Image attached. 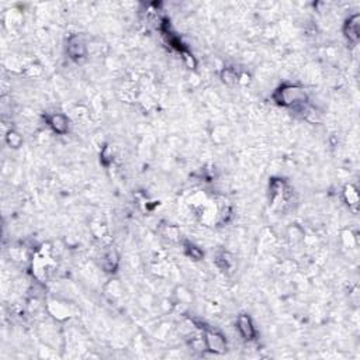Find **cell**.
Segmentation results:
<instances>
[{"instance_id":"obj_2","label":"cell","mask_w":360,"mask_h":360,"mask_svg":"<svg viewBox=\"0 0 360 360\" xmlns=\"http://www.w3.org/2000/svg\"><path fill=\"white\" fill-rule=\"evenodd\" d=\"M207 348L212 352H222L225 349V341L220 333L208 332L205 335Z\"/></svg>"},{"instance_id":"obj_5","label":"cell","mask_w":360,"mask_h":360,"mask_svg":"<svg viewBox=\"0 0 360 360\" xmlns=\"http://www.w3.org/2000/svg\"><path fill=\"white\" fill-rule=\"evenodd\" d=\"M51 125H52V128L58 131V132H65L66 128H68V125H66V120H65L64 116H54L52 119H51Z\"/></svg>"},{"instance_id":"obj_4","label":"cell","mask_w":360,"mask_h":360,"mask_svg":"<svg viewBox=\"0 0 360 360\" xmlns=\"http://www.w3.org/2000/svg\"><path fill=\"white\" fill-rule=\"evenodd\" d=\"M359 16H355L348 21V26H346V36L349 37L352 41H358L359 38Z\"/></svg>"},{"instance_id":"obj_3","label":"cell","mask_w":360,"mask_h":360,"mask_svg":"<svg viewBox=\"0 0 360 360\" xmlns=\"http://www.w3.org/2000/svg\"><path fill=\"white\" fill-rule=\"evenodd\" d=\"M238 329L245 339H252L255 336V328L252 325L249 317H246V315H240L238 318Z\"/></svg>"},{"instance_id":"obj_1","label":"cell","mask_w":360,"mask_h":360,"mask_svg":"<svg viewBox=\"0 0 360 360\" xmlns=\"http://www.w3.org/2000/svg\"><path fill=\"white\" fill-rule=\"evenodd\" d=\"M279 94H280L279 100L283 104H291V103L294 104V103H298L305 97L304 92L296 86H284L283 89H280Z\"/></svg>"}]
</instances>
